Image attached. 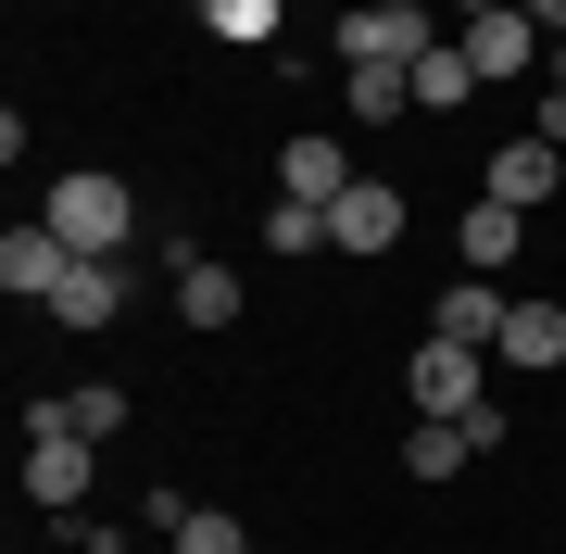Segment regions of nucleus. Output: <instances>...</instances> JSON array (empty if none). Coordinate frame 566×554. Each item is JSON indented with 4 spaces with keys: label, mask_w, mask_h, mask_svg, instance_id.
<instances>
[{
    "label": "nucleus",
    "mask_w": 566,
    "mask_h": 554,
    "mask_svg": "<svg viewBox=\"0 0 566 554\" xmlns=\"http://www.w3.org/2000/svg\"><path fill=\"white\" fill-rule=\"evenodd\" d=\"M491 366H504V378H554V366H566V303H554V290H516V303H504Z\"/></svg>",
    "instance_id": "obj_4"
},
{
    "label": "nucleus",
    "mask_w": 566,
    "mask_h": 554,
    "mask_svg": "<svg viewBox=\"0 0 566 554\" xmlns=\"http://www.w3.org/2000/svg\"><path fill=\"white\" fill-rule=\"evenodd\" d=\"M177 554H252V530L214 516V504H189V516H177Z\"/></svg>",
    "instance_id": "obj_20"
},
{
    "label": "nucleus",
    "mask_w": 566,
    "mask_h": 554,
    "mask_svg": "<svg viewBox=\"0 0 566 554\" xmlns=\"http://www.w3.org/2000/svg\"><path fill=\"white\" fill-rule=\"evenodd\" d=\"M542 88H566V39H554V51H542Z\"/></svg>",
    "instance_id": "obj_22"
},
{
    "label": "nucleus",
    "mask_w": 566,
    "mask_h": 554,
    "mask_svg": "<svg viewBox=\"0 0 566 554\" xmlns=\"http://www.w3.org/2000/svg\"><path fill=\"white\" fill-rule=\"evenodd\" d=\"M264 252H290V265L327 252V202H277V215H264Z\"/></svg>",
    "instance_id": "obj_19"
},
{
    "label": "nucleus",
    "mask_w": 566,
    "mask_h": 554,
    "mask_svg": "<svg viewBox=\"0 0 566 554\" xmlns=\"http://www.w3.org/2000/svg\"><path fill=\"white\" fill-rule=\"evenodd\" d=\"M76 278V240L39 215V227H0V290H25V303H51V290Z\"/></svg>",
    "instance_id": "obj_8"
},
{
    "label": "nucleus",
    "mask_w": 566,
    "mask_h": 554,
    "mask_svg": "<svg viewBox=\"0 0 566 554\" xmlns=\"http://www.w3.org/2000/svg\"><path fill=\"white\" fill-rule=\"evenodd\" d=\"M277 13H290V0H202V25H214V39H240V51L277 39Z\"/></svg>",
    "instance_id": "obj_18"
},
{
    "label": "nucleus",
    "mask_w": 566,
    "mask_h": 554,
    "mask_svg": "<svg viewBox=\"0 0 566 554\" xmlns=\"http://www.w3.org/2000/svg\"><path fill=\"white\" fill-rule=\"evenodd\" d=\"M516 240H528V215H516V202H491V189H479V202H465V227H453L465 278H504V265H516Z\"/></svg>",
    "instance_id": "obj_11"
},
{
    "label": "nucleus",
    "mask_w": 566,
    "mask_h": 554,
    "mask_svg": "<svg viewBox=\"0 0 566 554\" xmlns=\"http://www.w3.org/2000/svg\"><path fill=\"white\" fill-rule=\"evenodd\" d=\"M479 404H491V353L428 328L416 341V416H479Z\"/></svg>",
    "instance_id": "obj_3"
},
{
    "label": "nucleus",
    "mask_w": 566,
    "mask_h": 554,
    "mask_svg": "<svg viewBox=\"0 0 566 554\" xmlns=\"http://www.w3.org/2000/svg\"><path fill=\"white\" fill-rule=\"evenodd\" d=\"M479 189H491V202H516V215H542L554 189H566V151H554V139H528V126H516V139H504V151L479 165Z\"/></svg>",
    "instance_id": "obj_7"
},
{
    "label": "nucleus",
    "mask_w": 566,
    "mask_h": 554,
    "mask_svg": "<svg viewBox=\"0 0 566 554\" xmlns=\"http://www.w3.org/2000/svg\"><path fill=\"white\" fill-rule=\"evenodd\" d=\"M76 492H88V441L76 429H25V504L76 516Z\"/></svg>",
    "instance_id": "obj_10"
},
{
    "label": "nucleus",
    "mask_w": 566,
    "mask_h": 554,
    "mask_svg": "<svg viewBox=\"0 0 566 554\" xmlns=\"http://www.w3.org/2000/svg\"><path fill=\"white\" fill-rule=\"evenodd\" d=\"M177 315H189V328H227V315H240V278L202 265V252H177Z\"/></svg>",
    "instance_id": "obj_15"
},
{
    "label": "nucleus",
    "mask_w": 566,
    "mask_h": 554,
    "mask_svg": "<svg viewBox=\"0 0 566 554\" xmlns=\"http://www.w3.org/2000/svg\"><path fill=\"white\" fill-rule=\"evenodd\" d=\"M528 25H542V39H566V0H528Z\"/></svg>",
    "instance_id": "obj_21"
},
{
    "label": "nucleus",
    "mask_w": 566,
    "mask_h": 554,
    "mask_svg": "<svg viewBox=\"0 0 566 554\" xmlns=\"http://www.w3.org/2000/svg\"><path fill=\"white\" fill-rule=\"evenodd\" d=\"M428 51H441L428 0H353L340 13V63H428Z\"/></svg>",
    "instance_id": "obj_2"
},
{
    "label": "nucleus",
    "mask_w": 566,
    "mask_h": 554,
    "mask_svg": "<svg viewBox=\"0 0 566 554\" xmlns=\"http://www.w3.org/2000/svg\"><path fill=\"white\" fill-rule=\"evenodd\" d=\"M542 25H528V0H504V13H479L465 25V63H479V88H504V76H542Z\"/></svg>",
    "instance_id": "obj_5"
},
{
    "label": "nucleus",
    "mask_w": 566,
    "mask_h": 554,
    "mask_svg": "<svg viewBox=\"0 0 566 554\" xmlns=\"http://www.w3.org/2000/svg\"><path fill=\"white\" fill-rule=\"evenodd\" d=\"M453 467H479V429H465V416H416L403 479H453Z\"/></svg>",
    "instance_id": "obj_14"
},
{
    "label": "nucleus",
    "mask_w": 566,
    "mask_h": 554,
    "mask_svg": "<svg viewBox=\"0 0 566 554\" xmlns=\"http://www.w3.org/2000/svg\"><path fill=\"white\" fill-rule=\"evenodd\" d=\"M114 315H126V252H76V278H63L51 290V328H114Z\"/></svg>",
    "instance_id": "obj_9"
},
{
    "label": "nucleus",
    "mask_w": 566,
    "mask_h": 554,
    "mask_svg": "<svg viewBox=\"0 0 566 554\" xmlns=\"http://www.w3.org/2000/svg\"><path fill=\"white\" fill-rule=\"evenodd\" d=\"M390 240H403V189H390V177H353L340 202H327V252L365 265V252H390Z\"/></svg>",
    "instance_id": "obj_6"
},
{
    "label": "nucleus",
    "mask_w": 566,
    "mask_h": 554,
    "mask_svg": "<svg viewBox=\"0 0 566 554\" xmlns=\"http://www.w3.org/2000/svg\"><path fill=\"white\" fill-rule=\"evenodd\" d=\"M465 102H479V63H465V39H441L416 63V114H465Z\"/></svg>",
    "instance_id": "obj_16"
},
{
    "label": "nucleus",
    "mask_w": 566,
    "mask_h": 554,
    "mask_svg": "<svg viewBox=\"0 0 566 554\" xmlns=\"http://www.w3.org/2000/svg\"><path fill=\"white\" fill-rule=\"evenodd\" d=\"M51 227L76 252H126V240H139V189L102 177V165H88V177H51Z\"/></svg>",
    "instance_id": "obj_1"
},
{
    "label": "nucleus",
    "mask_w": 566,
    "mask_h": 554,
    "mask_svg": "<svg viewBox=\"0 0 566 554\" xmlns=\"http://www.w3.org/2000/svg\"><path fill=\"white\" fill-rule=\"evenodd\" d=\"M453 13H465V25H479V13H504V0H453Z\"/></svg>",
    "instance_id": "obj_23"
},
{
    "label": "nucleus",
    "mask_w": 566,
    "mask_h": 554,
    "mask_svg": "<svg viewBox=\"0 0 566 554\" xmlns=\"http://www.w3.org/2000/svg\"><path fill=\"white\" fill-rule=\"evenodd\" d=\"M504 303H516V290H491V278H453L428 328H441V341H479V353H491V341H504Z\"/></svg>",
    "instance_id": "obj_12"
},
{
    "label": "nucleus",
    "mask_w": 566,
    "mask_h": 554,
    "mask_svg": "<svg viewBox=\"0 0 566 554\" xmlns=\"http://www.w3.org/2000/svg\"><path fill=\"white\" fill-rule=\"evenodd\" d=\"M353 165H340V139H290L277 151V202H340Z\"/></svg>",
    "instance_id": "obj_13"
},
{
    "label": "nucleus",
    "mask_w": 566,
    "mask_h": 554,
    "mask_svg": "<svg viewBox=\"0 0 566 554\" xmlns=\"http://www.w3.org/2000/svg\"><path fill=\"white\" fill-rule=\"evenodd\" d=\"M63 429H76V441H114L126 429V378H76V390H63Z\"/></svg>",
    "instance_id": "obj_17"
}]
</instances>
